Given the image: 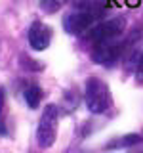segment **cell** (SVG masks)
<instances>
[{
  "label": "cell",
  "mask_w": 143,
  "mask_h": 153,
  "mask_svg": "<svg viewBox=\"0 0 143 153\" xmlns=\"http://www.w3.org/2000/svg\"><path fill=\"white\" fill-rule=\"evenodd\" d=\"M143 31L141 27H136L133 31L128 35V38L122 44V54H124V61H126L128 67H132L133 63H139L141 56H139V42H141Z\"/></svg>",
  "instance_id": "cell-6"
},
{
  "label": "cell",
  "mask_w": 143,
  "mask_h": 153,
  "mask_svg": "<svg viewBox=\"0 0 143 153\" xmlns=\"http://www.w3.org/2000/svg\"><path fill=\"white\" fill-rule=\"evenodd\" d=\"M137 75L143 79V56H141V59H139V63H137Z\"/></svg>",
  "instance_id": "cell-12"
},
{
  "label": "cell",
  "mask_w": 143,
  "mask_h": 153,
  "mask_svg": "<svg viewBox=\"0 0 143 153\" xmlns=\"http://www.w3.org/2000/svg\"><path fill=\"white\" fill-rule=\"evenodd\" d=\"M95 19H99V12L97 10H82L78 13H71L63 19V27L67 33L71 35H78V33H84L86 29L92 27V23Z\"/></svg>",
  "instance_id": "cell-4"
},
{
  "label": "cell",
  "mask_w": 143,
  "mask_h": 153,
  "mask_svg": "<svg viewBox=\"0 0 143 153\" xmlns=\"http://www.w3.org/2000/svg\"><path fill=\"white\" fill-rule=\"evenodd\" d=\"M67 4V0H40V8L46 13H55Z\"/></svg>",
  "instance_id": "cell-10"
},
{
  "label": "cell",
  "mask_w": 143,
  "mask_h": 153,
  "mask_svg": "<svg viewBox=\"0 0 143 153\" xmlns=\"http://www.w3.org/2000/svg\"><path fill=\"white\" fill-rule=\"evenodd\" d=\"M23 96H25V102H27L29 107L35 109V107H38V103L42 100V88L36 84H29L25 88V92H23Z\"/></svg>",
  "instance_id": "cell-9"
},
{
  "label": "cell",
  "mask_w": 143,
  "mask_h": 153,
  "mask_svg": "<svg viewBox=\"0 0 143 153\" xmlns=\"http://www.w3.org/2000/svg\"><path fill=\"white\" fill-rule=\"evenodd\" d=\"M84 102H86V107L95 115L107 111V107H109V86L101 79H97V76H90L86 80Z\"/></svg>",
  "instance_id": "cell-2"
},
{
  "label": "cell",
  "mask_w": 143,
  "mask_h": 153,
  "mask_svg": "<svg viewBox=\"0 0 143 153\" xmlns=\"http://www.w3.org/2000/svg\"><path fill=\"white\" fill-rule=\"evenodd\" d=\"M143 140V138L139 136V134H126V136H120L116 138V140L109 142L107 147L109 149H118V147H130V146H136V143H139Z\"/></svg>",
  "instance_id": "cell-8"
},
{
  "label": "cell",
  "mask_w": 143,
  "mask_h": 153,
  "mask_svg": "<svg viewBox=\"0 0 143 153\" xmlns=\"http://www.w3.org/2000/svg\"><path fill=\"white\" fill-rule=\"evenodd\" d=\"M124 27H126V19L124 17H113L109 21H103L97 27H94L88 35V40L94 46L101 44V42H107V40H116L124 33Z\"/></svg>",
  "instance_id": "cell-3"
},
{
  "label": "cell",
  "mask_w": 143,
  "mask_h": 153,
  "mask_svg": "<svg viewBox=\"0 0 143 153\" xmlns=\"http://www.w3.org/2000/svg\"><path fill=\"white\" fill-rule=\"evenodd\" d=\"M57 121H59V109L57 105L50 103L44 107V111L40 115L38 121V130H36V142L42 149L54 146L55 138H57Z\"/></svg>",
  "instance_id": "cell-1"
},
{
  "label": "cell",
  "mask_w": 143,
  "mask_h": 153,
  "mask_svg": "<svg viewBox=\"0 0 143 153\" xmlns=\"http://www.w3.org/2000/svg\"><path fill=\"white\" fill-rule=\"evenodd\" d=\"M122 54V44L118 40H107V42H101V44H95L94 48V61L97 65H103V67H111L114 61L120 57Z\"/></svg>",
  "instance_id": "cell-5"
},
{
  "label": "cell",
  "mask_w": 143,
  "mask_h": 153,
  "mask_svg": "<svg viewBox=\"0 0 143 153\" xmlns=\"http://www.w3.org/2000/svg\"><path fill=\"white\" fill-rule=\"evenodd\" d=\"M4 100H6V94H4V88H0V119H2V109H4ZM0 132H2V126H0Z\"/></svg>",
  "instance_id": "cell-11"
},
{
  "label": "cell",
  "mask_w": 143,
  "mask_h": 153,
  "mask_svg": "<svg viewBox=\"0 0 143 153\" xmlns=\"http://www.w3.org/2000/svg\"><path fill=\"white\" fill-rule=\"evenodd\" d=\"M50 40H52V29L46 27L44 23L40 21H35L31 27H29V44H31L32 50H46L50 46Z\"/></svg>",
  "instance_id": "cell-7"
}]
</instances>
